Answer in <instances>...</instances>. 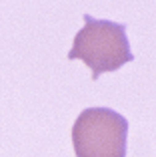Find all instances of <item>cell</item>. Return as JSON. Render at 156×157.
Returning <instances> with one entry per match:
<instances>
[{
  "mask_svg": "<svg viewBox=\"0 0 156 157\" xmlns=\"http://www.w3.org/2000/svg\"><path fill=\"white\" fill-rule=\"evenodd\" d=\"M68 60H82L92 72V80H98L104 72L120 70L134 60L126 38V26L84 14V28L74 36Z\"/></svg>",
  "mask_w": 156,
  "mask_h": 157,
  "instance_id": "1",
  "label": "cell"
},
{
  "mask_svg": "<svg viewBox=\"0 0 156 157\" xmlns=\"http://www.w3.org/2000/svg\"><path fill=\"white\" fill-rule=\"evenodd\" d=\"M128 121L110 107H88L72 125L76 157H126Z\"/></svg>",
  "mask_w": 156,
  "mask_h": 157,
  "instance_id": "2",
  "label": "cell"
}]
</instances>
